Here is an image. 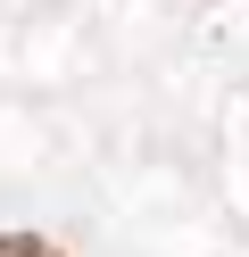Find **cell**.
Listing matches in <instances>:
<instances>
[{"label": "cell", "mask_w": 249, "mask_h": 257, "mask_svg": "<svg viewBox=\"0 0 249 257\" xmlns=\"http://www.w3.org/2000/svg\"><path fill=\"white\" fill-rule=\"evenodd\" d=\"M0 257H58L42 232H0Z\"/></svg>", "instance_id": "cell-1"}]
</instances>
